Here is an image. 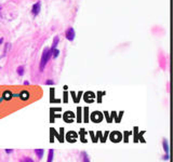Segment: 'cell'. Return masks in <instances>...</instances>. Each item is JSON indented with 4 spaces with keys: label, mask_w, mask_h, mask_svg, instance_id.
<instances>
[{
    "label": "cell",
    "mask_w": 173,
    "mask_h": 162,
    "mask_svg": "<svg viewBox=\"0 0 173 162\" xmlns=\"http://www.w3.org/2000/svg\"><path fill=\"white\" fill-rule=\"evenodd\" d=\"M82 156H83V161H89V158H88V156L85 155V152L82 154Z\"/></svg>",
    "instance_id": "16"
},
{
    "label": "cell",
    "mask_w": 173,
    "mask_h": 162,
    "mask_svg": "<svg viewBox=\"0 0 173 162\" xmlns=\"http://www.w3.org/2000/svg\"><path fill=\"white\" fill-rule=\"evenodd\" d=\"M94 99H95V95L92 93V92H87L85 94V101L88 103H92L93 101H94Z\"/></svg>",
    "instance_id": "6"
},
{
    "label": "cell",
    "mask_w": 173,
    "mask_h": 162,
    "mask_svg": "<svg viewBox=\"0 0 173 162\" xmlns=\"http://www.w3.org/2000/svg\"><path fill=\"white\" fill-rule=\"evenodd\" d=\"M163 149H165V151L167 152V155L169 154V146H168V142L165 139L163 141Z\"/></svg>",
    "instance_id": "11"
},
{
    "label": "cell",
    "mask_w": 173,
    "mask_h": 162,
    "mask_svg": "<svg viewBox=\"0 0 173 162\" xmlns=\"http://www.w3.org/2000/svg\"><path fill=\"white\" fill-rule=\"evenodd\" d=\"M20 97H21L22 101H26V99H28V97H29L28 92H26V91L21 92V94H20Z\"/></svg>",
    "instance_id": "9"
},
{
    "label": "cell",
    "mask_w": 173,
    "mask_h": 162,
    "mask_svg": "<svg viewBox=\"0 0 173 162\" xmlns=\"http://www.w3.org/2000/svg\"><path fill=\"white\" fill-rule=\"evenodd\" d=\"M51 56H52V55H51V50H50L49 48H46V49L43 50L42 55H41V60H40V65H39V69H40V71H43L47 63L49 62L50 57Z\"/></svg>",
    "instance_id": "1"
},
{
    "label": "cell",
    "mask_w": 173,
    "mask_h": 162,
    "mask_svg": "<svg viewBox=\"0 0 173 162\" xmlns=\"http://www.w3.org/2000/svg\"><path fill=\"white\" fill-rule=\"evenodd\" d=\"M40 9H41V2H40V1H38V2H36V4L32 6V15L37 16V15L40 13Z\"/></svg>",
    "instance_id": "3"
},
{
    "label": "cell",
    "mask_w": 173,
    "mask_h": 162,
    "mask_svg": "<svg viewBox=\"0 0 173 162\" xmlns=\"http://www.w3.org/2000/svg\"><path fill=\"white\" fill-rule=\"evenodd\" d=\"M22 161H28V162H32V159H29V158H24V159H22Z\"/></svg>",
    "instance_id": "17"
},
{
    "label": "cell",
    "mask_w": 173,
    "mask_h": 162,
    "mask_svg": "<svg viewBox=\"0 0 173 162\" xmlns=\"http://www.w3.org/2000/svg\"><path fill=\"white\" fill-rule=\"evenodd\" d=\"M66 139H67L68 142H71V143H75V142H76V139H77V134L71 131V132H69V133L67 134Z\"/></svg>",
    "instance_id": "7"
},
{
    "label": "cell",
    "mask_w": 173,
    "mask_h": 162,
    "mask_svg": "<svg viewBox=\"0 0 173 162\" xmlns=\"http://www.w3.org/2000/svg\"><path fill=\"white\" fill-rule=\"evenodd\" d=\"M91 120L95 123H99L103 120V115L100 111H94V113L91 115Z\"/></svg>",
    "instance_id": "2"
},
{
    "label": "cell",
    "mask_w": 173,
    "mask_h": 162,
    "mask_svg": "<svg viewBox=\"0 0 173 162\" xmlns=\"http://www.w3.org/2000/svg\"><path fill=\"white\" fill-rule=\"evenodd\" d=\"M66 38L69 40V41H73L75 39V30L74 28H71V27H69V28L67 29V32H66Z\"/></svg>",
    "instance_id": "5"
},
{
    "label": "cell",
    "mask_w": 173,
    "mask_h": 162,
    "mask_svg": "<svg viewBox=\"0 0 173 162\" xmlns=\"http://www.w3.org/2000/svg\"><path fill=\"white\" fill-rule=\"evenodd\" d=\"M73 118H74V113H71V111H67V113L64 115V119H65L66 122H71Z\"/></svg>",
    "instance_id": "8"
},
{
    "label": "cell",
    "mask_w": 173,
    "mask_h": 162,
    "mask_svg": "<svg viewBox=\"0 0 173 162\" xmlns=\"http://www.w3.org/2000/svg\"><path fill=\"white\" fill-rule=\"evenodd\" d=\"M57 43H59V37H55V38H54V41H53V43H52V48H51V50L55 49L57 46Z\"/></svg>",
    "instance_id": "13"
},
{
    "label": "cell",
    "mask_w": 173,
    "mask_h": 162,
    "mask_svg": "<svg viewBox=\"0 0 173 162\" xmlns=\"http://www.w3.org/2000/svg\"><path fill=\"white\" fill-rule=\"evenodd\" d=\"M18 74L20 75V76H23L24 75V67L23 66H20L18 68Z\"/></svg>",
    "instance_id": "14"
},
{
    "label": "cell",
    "mask_w": 173,
    "mask_h": 162,
    "mask_svg": "<svg viewBox=\"0 0 173 162\" xmlns=\"http://www.w3.org/2000/svg\"><path fill=\"white\" fill-rule=\"evenodd\" d=\"M35 154L37 155L38 159H41L43 157V154H44V150L43 149H35Z\"/></svg>",
    "instance_id": "10"
},
{
    "label": "cell",
    "mask_w": 173,
    "mask_h": 162,
    "mask_svg": "<svg viewBox=\"0 0 173 162\" xmlns=\"http://www.w3.org/2000/svg\"><path fill=\"white\" fill-rule=\"evenodd\" d=\"M121 134L119 132H113V133L110 134V139L112 142H115V143H118V142L121 141Z\"/></svg>",
    "instance_id": "4"
},
{
    "label": "cell",
    "mask_w": 173,
    "mask_h": 162,
    "mask_svg": "<svg viewBox=\"0 0 173 162\" xmlns=\"http://www.w3.org/2000/svg\"><path fill=\"white\" fill-rule=\"evenodd\" d=\"M88 107L87 108H85V123H88V121H89V118H88Z\"/></svg>",
    "instance_id": "15"
},
{
    "label": "cell",
    "mask_w": 173,
    "mask_h": 162,
    "mask_svg": "<svg viewBox=\"0 0 173 162\" xmlns=\"http://www.w3.org/2000/svg\"><path fill=\"white\" fill-rule=\"evenodd\" d=\"M53 83H54V82H53L52 80H48L46 82V85H53Z\"/></svg>",
    "instance_id": "18"
},
{
    "label": "cell",
    "mask_w": 173,
    "mask_h": 162,
    "mask_svg": "<svg viewBox=\"0 0 173 162\" xmlns=\"http://www.w3.org/2000/svg\"><path fill=\"white\" fill-rule=\"evenodd\" d=\"M53 149H50L49 150V155H48V162H51L53 160Z\"/></svg>",
    "instance_id": "12"
},
{
    "label": "cell",
    "mask_w": 173,
    "mask_h": 162,
    "mask_svg": "<svg viewBox=\"0 0 173 162\" xmlns=\"http://www.w3.org/2000/svg\"><path fill=\"white\" fill-rule=\"evenodd\" d=\"M2 41H4V39L1 38V39H0V44H1V43H2Z\"/></svg>",
    "instance_id": "19"
}]
</instances>
